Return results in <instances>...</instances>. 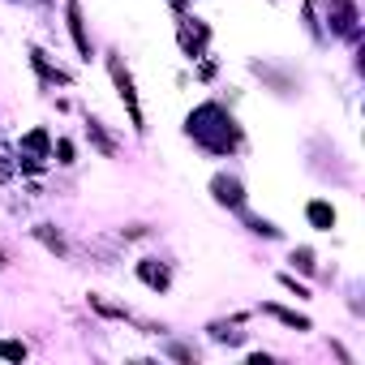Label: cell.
<instances>
[{
  "label": "cell",
  "mask_w": 365,
  "mask_h": 365,
  "mask_svg": "<svg viewBox=\"0 0 365 365\" xmlns=\"http://www.w3.org/2000/svg\"><path fill=\"white\" fill-rule=\"evenodd\" d=\"M190 138L202 142V146L215 150V155H228V150H237L241 129H237V120H232L220 103H202L198 112H190Z\"/></svg>",
  "instance_id": "obj_1"
},
{
  "label": "cell",
  "mask_w": 365,
  "mask_h": 365,
  "mask_svg": "<svg viewBox=\"0 0 365 365\" xmlns=\"http://www.w3.org/2000/svg\"><path fill=\"white\" fill-rule=\"evenodd\" d=\"M108 69H112V82H116V91H120L125 108H129V120H133V129H142V108H138V91H133V78H129V69H125L116 56L108 61Z\"/></svg>",
  "instance_id": "obj_2"
},
{
  "label": "cell",
  "mask_w": 365,
  "mask_h": 365,
  "mask_svg": "<svg viewBox=\"0 0 365 365\" xmlns=\"http://www.w3.org/2000/svg\"><path fill=\"white\" fill-rule=\"evenodd\" d=\"M43 155H48V129H31L22 138V168L26 172H39L43 168Z\"/></svg>",
  "instance_id": "obj_3"
},
{
  "label": "cell",
  "mask_w": 365,
  "mask_h": 365,
  "mask_svg": "<svg viewBox=\"0 0 365 365\" xmlns=\"http://www.w3.org/2000/svg\"><path fill=\"white\" fill-rule=\"evenodd\" d=\"M207 39H211V31H207L202 22H180V48H185L190 56H202Z\"/></svg>",
  "instance_id": "obj_4"
},
{
  "label": "cell",
  "mask_w": 365,
  "mask_h": 365,
  "mask_svg": "<svg viewBox=\"0 0 365 365\" xmlns=\"http://www.w3.org/2000/svg\"><path fill=\"white\" fill-rule=\"evenodd\" d=\"M138 279H142L146 288H155V292H163V288L172 284V275H168V267H163V262H155V258H146V262H138Z\"/></svg>",
  "instance_id": "obj_5"
},
{
  "label": "cell",
  "mask_w": 365,
  "mask_h": 365,
  "mask_svg": "<svg viewBox=\"0 0 365 365\" xmlns=\"http://www.w3.org/2000/svg\"><path fill=\"white\" fill-rule=\"evenodd\" d=\"M211 190H215V198H220L224 207H241V202H245L241 180H232V176H215V180H211Z\"/></svg>",
  "instance_id": "obj_6"
},
{
  "label": "cell",
  "mask_w": 365,
  "mask_h": 365,
  "mask_svg": "<svg viewBox=\"0 0 365 365\" xmlns=\"http://www.w3.org/2000/svg\"><path fill=\"white\" fill-rule=\"evenodd\" d=\"M69 31H73L78 52H82V56H91V35H86V26H82V9H78V5H69Z\"/></svg>",
  "instance_id": "obj_7"
},
{
  "label": "cell",
  "mask_w": 365,
  "mask_h": 365,
  "mask_svg": "<svg viewBox=\"0 0 365 365\" xmlns=\"http://www.w3.org/2000/svg\"><path fill=\"white\" fill-rule=\"evenodd\" d=\"M305 215H309V224H314V228H322V232H331V228H335V207H327V202H309V211H305Z\"/></svg>",
  "instance_id": "obj_8"
},
{
  "label": "cell",
  "mask_w": 365,
  "mask_h": 365,
  "mask_svg": "<svg viewBox=\"0 0 365 365\" xmlns=\"http://www.w3.org/2000/svg\"><path fill=\"white\" fill-rule=\"evenodd\" d=\"M352 26H356L352 0H335V31H339V35H352Z\"/></svg>",
  "instance_id": "obj_9"
},
{
  "label": "cell",
  "mask_w": 365,
  "mask_h": 365,
  "mask_svg": "<svg viewBox=\"0 0 365 365\" xmlns=\"http://www.w3.org/2000/svg\"><path fill=\"white\" fill-rule=\"evenodd\" d=\"M31 61H35V69H39V73L48 78V82H69V73H61V69H52V65L43 61V52H39V48L31 52Z\"/></svg>",
  "instance_id": "obj_10"
},
{
  "label": "cell",
  "mask_w": 365,
  "mask_h": 365,
  "mask_svg": "<svg viewBox=\"0 0 365 365\" xmlns=\"http://www.w3.org/2000/svg\"><path fill=\"white\" fill-rule=\"evenodd\" d=\"M267 314H275L279 322H288V327H297V331H309V318H301V314H292V309H279V305H267Z\"/></svg>",
  "instance_id": "obj_11"
},
{
  "label": "cell",
  "mask_w": 365,
  "mask_h": 365,
  "mask_svg": "<svg viewBox=\"0 0 365 365\" xmlns=\"http://www.w3.org/2000/svg\"><path fill=\"white\" fill-rule=\"evenodd\" d=\"M0 356H5V361H22V356H26V344H18V339H0Z\"/></svg>",
  "instance_id": "obj_12"
},
{
  "label": "cell",
  "mask_w": 365,
  "mask_h": 365,
  "mask_svg": "<svg viewBox=\"0 0 365 365\" xmlns=\"http://www.w3.org/2000/svg\"><path fill=\"white\" fill-rule=\"evenodd\" d=\"M35 232H39V241H43L48 250H56V254H65V241H61V237H52L48 228H35Z\"/></svg>",
  "instance_id": "obj_13"
},
{
  "label": "cell",
  "mask_w": 365,
  "mask_h": 365,
  "mask_svg": "<svg viewBox=\"0 0 365 365\" xmlns=\"http://www.w3.org/2000/svg\"><path fill=\"white\" fill-rule=\"evenodd\" d=\"M91 138L99 142V150H103V155H112V142H108V133H103V129H99L95 120H91Z\"/></svg>",
  "instance_id": "obj_14"
},
{
  "label": "cell",
  "mask_w": 365,
  "mask_h": 365,
  "mask_svg": "<svg viewBox=\"0 0 365 365\" xmlns=\"http://www.w3.org/2000/svg\"><path fill=\"white\" fill-rule=\"evenodd\" d=\"M56 163H73V142H56Z\"/></svg>",
  "instance_id": "obj_15"
},
{
  "label": "cell",
  "mask_w": 365,
  "mask_h": 365,
  "mask_svg": "<svg viewBox=\"0 0 365 365\" xmlns=\"http://www.w3.org/2000/svg\"><path fill=\"white\" fill-rule=\"evenodd\" d=\"M292 262H297L301 271H314V254H309V250H297V254H292Z\"/></svg>",
  "instance_id": "obj_16"
}]
</instances>
